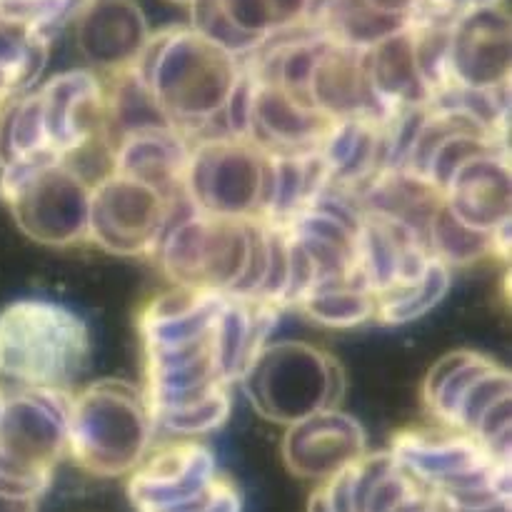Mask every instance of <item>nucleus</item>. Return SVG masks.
I'll return each mask as SVG.
<instances>
[{
  "label": "nucleus",
  "instance_id": "1",
  "mask_svg": "<svg viewBox=\"0 0 512 512\" xmlns=\"http://www.w3.org/2000/svg\"><path fill=\"white\" fill-rule=\"evenodd\" d=\"M0 410H3V405H0Z\"/></svg>",
  "mask_w": 512,
  "mask_h": 512
},
{
  "label": "nucleus",
  "instance_id": "2",
  "mask_svg": "<svg viewBox=\"0 0 512 512\" xmlns=\"http://www.w3.org/2000/svg\"><path fill=\"white\" fill-rule=\"evenodd\" d=\"M0 103H3V100H0Z\"/></svg>",
  "mask_w": 512,
  "mask_h": 512
}]
</instances>
